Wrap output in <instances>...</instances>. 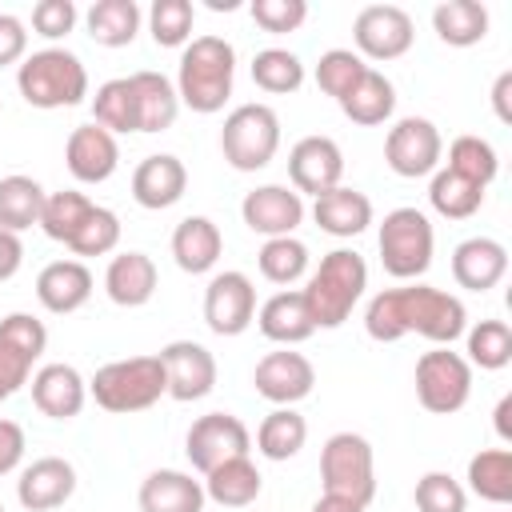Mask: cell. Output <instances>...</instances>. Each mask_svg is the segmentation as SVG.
<instances>
[{
	"label": "cell",
	"instance_id": "58",
	"mask_svg": "<svg viewBox=\"0 0 512 512\" xmlns=\"http://www.w3.org/2000/svg\"><path fill=\"white\" fill-rule=\"evenodd\" d=\"M0 512H4V504H0Z\"/></svg>",
	"mask_w": 512,
	"mask_h": 512
},
{
	"label": "cell",
	"instance_id": "42",
	"mask_svg": "<svg viewBox=\"0 0 512 512\" xmlns=\"http://www.w3.org/2000/svg\"><path fill=\"white\" fill-rule=\"evenodd\" d=\"M444 168H452L456 176H464V180H472V184H480V188H488L492 180H496V172H500V156H496V148L484 140V136H456L452 144H448V164Z\"/></svg>",
	"mask_w": 512,
	"mask_h": 512
},
{
	"label": "cell",
	"instance_id": "52",
	"mask_svg": "<svg viewBox=\"0 0 512 512\" xmlns=\"http://www.w3.org/2000/svg\"><path fill=\"white\" fill-rule=\"evenodd\" d=\"M28 376H32V360H24L20 352H12V348L0 344V404L8 396H16L28 384Z\"/></svg>",
	"mask_w": 512,
	"mask_h": 512
},
{
	"label": "cell",
	"instance_id": "49",
	"mask_svg": "<svg viewBox=\"0 0 512 512\" xmlns=\"http://www.w3.org/2000/svg\"><path fill=\"white\" fill-rule=\"evenodd\" d=\"M252 20L272 32V36H284V32H296L304 20H308V4L304 0H252Z\"/></svg>",
	"mask_w": 512,
	"mask_h": 512
},
{
	"label": "cell",
	"instance_id": "55",
	"mask_svg": "<svg viewBox=\"0 0 512 512\" xmlns=\"http://www.w3.org/2000/svg\"><path fill=\"white\" fill-rule=\"evenodd\" d=\"M508 92H512V72H500L492 84V108L500 124H512V108H508Z\"/></svg>",
	"mask_w": 512,
	"mask_h": 512
},
{
	"label": "cell",
	"instance_id": "54",
	"mask_svg": "<svg viewBox=\"0 0 512 512\" xmlns=\"http://www.w3.org/2000/svg\"><path fill=\"white\" fill-rule=\"evenodd\" d=\"M20 264H24V244H20V236L8 232V228H0V280H12V276L20 272Z\"/></svg>",
	"mask_w": 512,
	"mask_h": 512
},
{
	"label": "cell",
	"instance_id": "45",
	"mask_svg": "<svg viewBox=\"0 0 512 512\" xmlns=\"http://www.w3.org/2000/svg\"><path fill=\"white\" fill-rule=\"evenodd\" d=\"M192 24H196L192 0H156L148 8V28L160 48H184L192 40Z\"/></svg>",
	"mask_w": 512,
	"mask_h": 512
},
{
	"label": "cell",
	"instance_id": "17",
	"mask_svg": "<svg viewBox=\"0 0 512 512\" xmlns=\"http://www.w3.org/2000/svg\"><path fill=\"white\" fill-rule=\"evenodd\" d=\"M240 216L264 240L292 236L304 224V196L296 188H288V184H260L240 200Z\"/></svg>",
	"mask_w": 512,
	"mask_h": 512
},
{
	"label": "cell",
	"instance_id": "57",
	"mask_svg": "<svg viewBox=\"0 0 512 512\" xmlns=\"http://www.w3.org/2000/svg\"><path fill=\"white\" fill-rule=\"evenodd\" d=\"M492 416H496V420H492V424H496V436L508 444V440H512V420H508V416H512V396H500V404H496Z\"/></svg>",
	"mask_w": 512,
	"mask_h": 512
},
{
	"label": "cell",
	"instance_id": "22",
	"mask_svg": "<svg viewBox=\"0 0 512 512\" xmlns=\"http://www.w3.org/2000/svg\"><path fill=\"white\" fill-rule=\"evenodd\" d=\"M156 284H160L156 260L148 252H136V248L116 252L104 268V292L120 308H144L156 296Z\"/></svg>",
	"mask_w": 512,
	"mask_h": 512
},
{
	"label": "cell",
	"instance_id": "32",
	"mask_svg": "<svg viewBox=\"0 0 512 512\" xmlns=\"http://www.w3.org/2000/svg\"><path fill=\"white\" fill-rule=\"evenodd\" d=\"M432 28L448 48H472L488 36V8L480 0H444L432 8Z\"/></svg>",
	"mask_w": 512,
	"mask_h": 512
},
{
	"label": "cell",
	"instance_id": "24",
	"mask_svg": "<svg viewBox=\"0 0 512 512\" xmlns=\"http://www.w3.org/2000/svg\"><path fill=\"white\" fill-rule=\"evenodd\" d=\"M88 296H92V272L84 260H52L36 276V300L52 316L80 312L88 304Z\"/></svg>",
	"mask_w": 512,
	"mask_h": 512
},
{
	"label": "cell",
	"instance_id": "10",
	"mask_svg": "<svg viewBox=\"0 0 512 512\" xmlns=\"http://www.w3.org/2000/svg\"><path fill=\"white\" fill-rule=\"evenodd\" d=\"M440 156H444V136L428 116H404L384 136V164L404 180L432 176L440 168Z\"/></svg>",
	"mask_w": 512,
	"mask_h": 512
},
{
	"label": "cell",
	"instance_id": "44",
	"mask_svg": "<svg viewBox=\"0 0 512 512\" xmlns=\"http://www.w3.org/2000/svg\"><path fill=\"white\" fill-rule=\"evenodd\" d=\"M368 72V64H364V56H356L352 48H328L320 60H316V84H320V92L324 96H332L336 104L356 88V80Z\"/></svg>",
	"mask_w": 512,
	"mask_h": 512
},
{
	"label": "cell",
	"instance_id": "5",
	"mask_svg": "<svg viewBox=\"0 0 512 512\" xmlns=\"http://www.w3.org/2000/svg\"><path fill=\"white\" fill-rule=\"evenodd\" d=\"M88 396L116 416L128 412H144L152 408L160 396H168V380H164V364L160 356H128V360H108L96 368V376L88 380Z\"/></svg>",
	"mask_w": 512,
	"mask_h": 512
},
{
	"label": "cell",
	"instance_id": "56",
	"mask_svg": "<svg viewBox=\"0 0 512 512\" xmlns=\"http://www.w3.org/2000/svg\"><path fill=\"white\" fill-rule=\"evenodd\" d=\"M312 512H364V504H356V500H348V496H332V492H324V496L312 504Z\"/></svg>",
	"mask_w": 512,
	"mask_h": 512
},
{
	"label": "cell",
	"instance_id": "46",
	"mask_svg": "<svg viewBox=\"0 0 512 512\" xmlns=\"http://www.w3.org/2000/svg\"><path fill=\"white\" fill-rule=\"evenodd\" d=\"M420 512H468V488L448 472H424L412 488Z\"/></svg>",
	"mask_w": 512,
	"mask_h": 512
},
{
	"label": "cell",
	"instance_id": "1",
	"mask_svg": "<svg viewBox=\"0 0 512 512\" xmlns=\"http://www.w3.org/2000/svg\"><path fill=\"white\" fill-rule=\"evenodd\" d=\"M464 328H468L464 300L444 288H432V284L384 288L364 308V332L376 344H392V340L416 332L440 348H452V340H460Z\"/></svg>",
	"mask_w": 512,
	"mask_h": 512
},
{
	"label": "cell",
	"instance_id": "53",
	"mask_svg": "<svg viewBox=\"0 0 512 512\" xmlns=\"http://www.w3.org/2000/svg\"><path fill=\"white\" fill-rule=\"evenodd\" d=\"M24 428L16 424V420H4L0 416V476L4 472H12L20 460H24Z\"/></svg>",
	"mask_w": 512,
	"mask_h": 512
},
{
	"label": "cell",
	"instance_id": "31",
	"mask_svg": "<svg viewBox=\"0 0 512 512\" xmlns=\"http://www.w3.org/2000/svg\"><path fill=\"white\" fill-rule=\"evenodd\" d=\"M340 112H344L352 124H360V128L384 124V120L396 112V88H392V80H388L384 72L368 68V72L356 80V88L340 100Z\"/></svg>",
	"mask_w": 512,
	"mask_h": 512
},
{
	"label": "cell",
	"instance_id": "15",
	"mask_svg": "<svg viewBox=\"0 0 512 512\" xmlns=\"http://www.w3.org/2000/svg\"><path fill=\"white\" fill-rule=\"evenodd\" d=\"M252 384H256V392H260L268 404L292 408V404H300L304 396H312V388H316V368H312V360H308L304 352L280 348V352H268V356L256 364Z\"/></svg>",
	"mask_w": 512,
	"mask_h": 512
},
{
	"label": "cell",
	"instance_id": "47",
	"mask_svg": "<svg viewBox=\"0 0 512 512\" xmlns=\"http://www.w3.org/2000/svg\"><path fill=\"white\" fill-rule=\"evenodd\" d=\"M0 344L36 364V360L44 356V348H48V328H44V320H36L32 312H8V316L0 320Z\"/></svg>",
	"mask_w": 512,
	"mask_h": 512
},
{
	"label": "cell",
	"instance_id": "7",
	"mask_svg": "<svg viewBox=\"0 0 512 512\" xmlns=\"http://www.w3.org/2000/svg\"><path fill=\"white\" fill-rule=\"evenodd\" d=\"M376 248H380V264L388 276L396 280H416L432 268V252H436V232H432V220L420 212V208H392L384 220H380V236H376Z\"/></svg>",
	"mask_w": 512,
	"mask_h": 512
},
{
	"label": "cell",
	"instance_id": "40",
	"mask_svg": "<svg viewBox=\"0 0 512 512\" xmlns=\"http://www.w3.org/2000/svg\"><path fill=\"white\" fill-rule=\"evenodd\" d=\"M468 340V364L484 368V372H500L512 360V328L504 320H476L472 328H464Z\"/></svg>",
	"mask_w": 512,
	"mask_h": 512
},
{
	"label": "cell",
	"instance_id": "23",
	"mask_svg": "<svg viewBox=\"0 0 512 512\" xmlns=\"http://www.w3.org/2000/svg\"><path fill=\"white\" fill-rule=\"evenodd\" d=\"M508 272V248L492 236H468L452 252V276L468 292H488Z\"/></svg>",
	"mask_w": 512,
	"mask_h": 512
},
{
	"label": "cell",
	"instance_id": "14",
	"mask_svg": "<svg viewBox=\"0 0 512 512\" xmlns=\"http://www.w3.org/2000/svg\"><path fill=\"white\" fill-rule=\"evenodd\" d=\"M164 364V380H168V396L180 404L204 400L216 388V356L196 344V340H168L160 352Z\"/></svg>",
	"mask_w": 512,
	"mask_h": 512
},
{
	"label": "cell",
	"instance_id": "2",
	"mask_svg": "<svg viewBox=\"0 0 512 512\" xmlns=\"http://www.w3.org/2000/svg\"><path fill=\"white\" fill-rule=\"evenodd\" d=\"M236 80V48L224 36H192L180 52L176 96L184 108L212 116L228 104Z\"/></svg>",
	"mask_w": 512,
	"mask_h": 512
},
{
	"label": "cell",
	"instance_id": "29",
	"mask_svg": "<svg viewBox=\"0 0 512 512\" xmlns=\"http://www.w3.org/2000/svg\"><path fill=\"white\" fill-rule=\"evenodd\" d=\"M128 80H132V92H136V124H140V132H164V128H172L176 116H180L176 84L164 72H152V68H140Z\"/></svg>",
	"mask_w": 512,
	"mask_h": 512
},
{
	"label": "cell",
	"instance_id": "34",
	"mask_svg": "<svg viewBox=\"0 0 512 512\" xmlns=\"http://www.w3.org/2000/svg\"><path fill=\"white\" fill-rule=\"evenodd\" d=\"M44 188L40 180L24 176V172H12V176H0V228L8 232H24L32 224H40V208H44Z\"/></svg>",
	"mask_w": 512,
	"mask_h": 512
},
{
	"label": "cell",
	"instance_id": "9",
	"mask_svg": "<svg viewBox=\"0 0 512 512\" xmlns=\"http://www.w3.org/2000/svg\"><path fill=\"white\" fill-rule=\"evenodd\" d=\"M412 384H416V400L424 412L432 416H452L468 404L472 396V364L452 352V348H432L416 360V372H412Z\"/></svg>",
	"mask_w": 512,
	"mask_h": 512
},
{
	"label": "cell",
	"instance_id": "51",
	"mask_svg": "<svg viewBox=\"0 0 512 512\" xmlns=\"http://www.w3.org/2000/svg\"><path fill=\"white\" fill-rule=\"evenodd\" d=\"M28 56V24L12 12H0V68Z\"/></svg>",
	"mask_w": 512,
	"mask_h": 512
},
{
	"label": "cell",
	"instance_id": "28",
	"mask_svg": "<svg viewBox=\"0 0 512 512\" xmlns=\"http://www.w3.org/2000/svg\"><path fill=\"white\" fill-rule=\"evenodd\" d=\"M256 324H260V332H264L272 344H284V348L304 344V340L316 332L300 288H280L276 296H268V300L260 304V312H256Z\"/></svg>",
	"mask_w": 512,
	"mask_h": 512
},
{
	"label": "cell",
	"instance_id": "21",
	"mask_svg": "<svg viewBox=\"0 0 512 512\" xmlns=\"http://www.w3.org/2000/svg\"><path fill=\"white\" fill-rule=\"evenodd\" d=\"M84 400H88V380L72 364L56 360V364H44V368L32 372V404L48 420H72V416H80Z\"/></svg>",
	"mask_w": 512,
	"mask_h": 512
},
{
	"label": "cell",
	"instance_id": "8",
	"mask_svg": "<svg viewBox=\"0 0 512 512\" xmlns=\"http://www.w3.org/2000/svg\"><path fill=\"white\" fill-rule=\"evenodd\" d=\"M320 480L324 492L348 496L356 504H372L376 496V456L360 432H336L320 448Z\"/></svg>",
	"mask_w": 512,
	"mask_h": 512
},
{
	"label": "cell",
	"instance_id": "11",
	"mask_svg": "<svg viewBox=\"0 0 512 512\" xmlns=\"http://www.w3.org/2000/svg\"><path fill=\"white\" fill-rule=\"evenodd\" d=\"M184 452L192 460L196 472H212L220 468L224 460H236V456H248L252 452V432L240 416L232 412H204L192 420L188 436H184Z\"/></svg>",
	"mask_w": 512,
	"mask_h": 512
},
{
	"label": "cell",
	"instance_id": "30",
	"mask_svg": "<svg viewBox=\"0 0 512 512\" xmlns=\"http://www.w3.org/2000/svg\"><path fill=\"white\" fill-rule=\"evenodd\" d=\"M200 484H204V496L212 504H220V508H248L260 496L264 476H260V468L248 456H236V460H224L220 468H212Z\"/></svg>",
	"mask_w": 512,
	"mask_h": 512
},
{
	"label": "cell",
	"instance_id": "37",
	"mask_svg": "<svg viewBox=\"0 0 512 512\" xmlns=\"http://www.w3.org/2000/svg\"><path fill=\"white\" fill-rule=\"evenodd\" d=\"M468 488L488 504L512 500V452L508 448H480L468 460Z\"/></svg>",
	"mask_w": 512,
	"mask_h": 512
},
{
	"label": "cell",
	"instance_id": "19",
	"mask_svg": "<svg viewBox=\"0 0 512 512\" xmlns=\"http://www.w3.org/2000/svg\"><path fill=\"white\" fill-rule=\"evenodd\" d=\"M64 164L80 184H104L120 164V144L108 128L80 124V128H72V136L64 144Z\"/></svg>",
	"mask_w": 512,
	"mask_h": 512
},
{
	"label": "cell",
	"instance_id": "33",
	"mask_svg": "<svg viewBox=\"0 0 512 512\" xmlns=\"http://www.w3.org/2000/svg\"><path fill=\"white\" fill-rule=\"evenodd\" d=\"M88 36L104 48H124L140 32V4L136 0H96L84 12Z\"/></svg>",
	"mask_w": 512,
	"mask_h": 512
},
{
	"label": "cell",
	"instance_id": "16",
	"mask_svg": "<svg viewBox=\"0 0 512 512\" xmlns=\"http://www.w3.org/2000/svg\"><path fill=\"white\" fill-rule=\"evenodd\" d=\"M288 180L304 196H320L344 180V152L332 136H304L288 152Z\"/></svg>",
	"mask_w": 512,
	"mask_h": 512
},
{
	"label": "cell",
	"instance_id": "38",
	"mask_svg": "<svg viewBox=\"0 0 512 512\" xmlns=\"http://www.w3.org/2000/svg\"><path fill=\"white\" fill-rule=\"evenodd\" d=\"M92 124L108 128L112 136L116 132H140L136 124V92H132V80L128 76H112L96 88L92 96Z\"/></svg>",
	"mask_w": 512,
	"mask_h": 512
},
{
	"label": "cell",
	"instance_id": "3",
	"mask_svg": "<svg viewBox=\"0 0 512 512\" xmlns=\"http://www.w3.org/2000/svg\"><path fill=\"white\" fill-rule=\"evenodd\" d=\"M368 288V264L356 248H332L328 256H320V268L308 276L304 304L316 328H340L352 308L360 304Z\"/></svg>",
	"mask_w": 512,
	"mask_h": 512
},
{
	"label": "cell",
	"instance_id": "27",
	"mask_svg": "<svg viewBox=\"0 0 512 512\" xmlns=\"http://www.w3.org/2000/svg\"><path fill=\"white\" fill-rule=\"evenodd\" d=\"M140 512H204V484L192 480V472L180 468H156L144 476L140 492Z\"/></svg>",
	"mask_w": 512,
	"mask_h": 512
},
{
	"label": "cell",
	"instance_id": "41",
	"mask_svg": "<svg viewBox=\"0 0 512 512\" xmlns=\"http://www.w3.org/2000/svg\"><path fill=\"white\" fill-rule=\"evenodd\" d=\"M252 84L272 96H288L304 84V64L288 48H260L252 56Z\"/></svg>",
	"mask_w": 512,
	"mask_h": 512
},
{
	"label": "cell",
	"instance_id": "18",
	"mask_svg": "<svg viewBox=\"0 0 512 512\" xmlns=\"http://www.w3.org/2000/svg\"><path fill=\"white\" fill-rule=\"evenodd\" d=\"M184 192H188V168L172 152H152L132 172V200L140 208H148V212L172 208Z\"/></svg>",
	"mask_w": 512,
	"mask_h": 512
},
{
	"label": "cell",
	"instance_id": "43",
	"mask_svg": "<svg viewBox=\"0 0 512 512\" xmlns=\"http://www.w3.org/2000/svg\"><path fill=\"white\" fill-rule=\"evenodd\" d=\"M256 264H260V276L264 280L288 288V284H296L308 272V244L296 240V236H272L256 252Z\"/></svg>",
	"mask_w": 512,
	"mask_h": 512
},
{
	"label": "cell",
	"instance_id": "35",
	"mask_svg": "<svg viewBox=\"0 0 512 512\" xmlns=\"http://www.w3.org/2000/svg\"><path fill=\"white\" fill-rule=\"evenodd\" d=\"M308 440V420L296 408H272L256 428V452L264 460H292Z\"/></svg>",
	"mask_w": 512,
	"mask_h": 512
},
{
	"label": "cell",
	"instance_id": "36",
	"mask_svg": "<svg viewBox=\"0 0 512 512\" xmlns=\"http://www.w3.org/2000/svg\"><path fill=\"white\" fill-rule=\"evenodd\" d=\"M92 200L76 188H60V192H48L44 196V208H40V228L48 240H60V244H72L76 232L84 228V220L92 216Z\"/></svg>",
	"mask_w": 512,
	"mask_h": 512
},
{
	"label": "cell",
	"instance_id": "50",
	"mask_svg": "<svg viewBox=\"0 0 512 512\" xmlns=\"http://www.w3.org/2000/svg\"><path fill=\"white\" fill-rule=\"evenodd\" d=\"M76 4L72 0H36L32 4V28H36V36H44V40H60V36H68L72 28H76Z\"/></svg>",
	"mask_w": 512,
	"mask_h": 512
},
{
	"label": "cell",
	"instance_id": "4",
	"mask_svg": "<svg viewBox=\"0 0 512 512\" xmlns=\"http://www.w3.org/2000/svg\"><path fill=\"white\" fill-rule=\"evenodd\" d=\"M16 88L32 108H76L88 96V68L68 48H40L20 60Z\"/></svg>",
	"mask_w": 512,
	"mask_h": 512
},
{
	"label": "cell",
	"instance_id": "13",
	"mask_svg": "<svg viewBox=\"0 0 512 512\" xmlns=\"http://www.w3.org/2000/svg\"><path fill=\"white\" fill-rule=\"evenodd\" d=\"M252 320H256V284L236 268L216 272L204 288V324L216 336H240Z\"/></svg>",
	"mask_w": 512,
	"mask_h": 512
},
{
	"label": "cell",
	"instance_id": "25",
	"mask_svg": "<svg viewBox=\"0 0 512 512\" xmlns=\"http://www.w3.org/2000/svg\"><path fill=\"white\" fill-rule=\"evenodd\" d=\"M312 220H316L320 232H328L336 240H352V236H360L372 224V200L360 188L336 184V188H328V192L316 196Z\"/></svg>",
	"mask_w": 512,
	"mask_h": 512
},
{
	"label": "cell",
	"instance_id": "48",
	"mask_svg": "<svg viewBox=\"0 0 512 512\" xmlns=\"http://www.w3.org/2000/svg\"><path fill=\"white\" fill-rule=\"evenodd\" d=\"M120 244V216L104 204L92 208V216L84 220V228L76 232V240L68 244L76 256H108Z\"/></svg>",
	"mask_w": 512,
	"mask_h": 512
},
{
	"label": "cell",
	"instance_id": "20",
	"mask_svg": "<svg viewBox=\"0 0 512 512\" xmlns=\"http://www.w3.org/2000/svg\"><path fill=\"white\" fill-rule=\"evenodd\" d=\"M76 492V468L64 456H40L32 460L16 480V500L28 512H52Z\"/></svg>",
	"mask_w": 512,
	"mask_h": 512
},
{
	"label": "cell",
	"instance_id": "12",
	"mask_svg": "<svg viewBox=\"0 0 512 512\" xmlns=\"http://www.w3.org/2000/svg\"><path fill=\"white\" fill-rule=\"evenodd\" d=\"M352 40H356V56L400 60L416 40V24L400 4H368L352 20Z\"/></svg>",
	"mask_w": 512,
	"mask_h": 512
},
{
	"label": "cell",
	"instance_id": "39",
	"mask_svg": "<svg viewBox=\"0 0 512 512\" xmlns=\"http://www.w3.org/2000/svg\"><path fill=\"white\" fill-rule=\"evenodd\" d=\"M428 200H432V208L444 220H468V216L480 212L484 188L472 184V180H464V176H456L452 168H436L432 172V184H428Z\"/></svg>",
	"mask_w": 512,
	"mask_h": 512
},
{
	"label": "cell",
	"instance_id": "26",
	"mask_svg": "<svg viewBox=\"0 0 512 512\" xmlns=\"http://www.w3.org/2000/svg\"><path fill=\"white\" fill-rule=\"evenodd\" d=\"M224 252V232L216 220L208 216H184L176 228H172V260L180 272L188 276H204L216 268Z\"/></svg>",
	"mask_w": 512,
	"mask_h": 512
},
{
	"label": "cell",
	"instance_id": "6",
	"mask_svg": "<svg viewBox=\"0 0 512 512\" xmlns=\"http://www.w3.org/2000/svg\"><path fill=\"white\" fill-rule=\"evenodd\" d=\"M220 152L236 172H260L280 152V116L272 104H240L224 116Z\"/></svg>",
	"mask_w": 512,
	"mask_h": 512
}]
</instances>
